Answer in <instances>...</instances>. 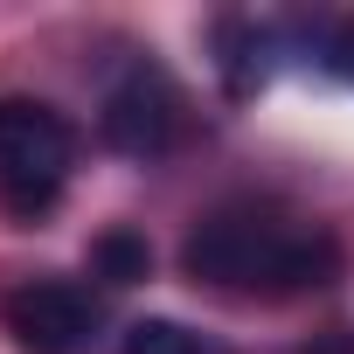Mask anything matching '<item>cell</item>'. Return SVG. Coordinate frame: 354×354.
I'll return each mask as SVG.
<instances>
[{"label":"cell","instance_id":"6da1fadb","mask_svg":"<svg viewBox=\"0 0 354 354\" xmlns=\"http://www.w3.org/2000/svg\"><path fill=\"white\" fill-rule=\"evenodd\" d=\"M181 271L209 292H250V299H306L340 285L347 257L340 236L319 223H299L271 202H223L209 209L188 243H181Z\"/></svg>","mask_w":354,"mask_h":354},{"label":"cell","instance_id":"7a4b0ae2","mask_svg":"<svg viewBox=\"0 0 354 354\" xmlns=\"http://www.w3.org/2000/svg\"><path fill=\"white\" fill-rule=\"evenodd\" d=\"M77 167V132L42 97H0V202L15 216H42Z\"/></svg>","mask_w":354,"mask_h":354},{"label":"cell","instance_id":"3957f363","mask_svg":"<svg viewBox=\"0 0 354 354\" xmlns=\"http://www.w3.org/2000/svg\"><path fill=\"white\" fill-rule=\"evenodd\" d=\"M97 125H104V139H111L118 153H132V160H160V153L181 146V132H188V97H181V84H174L160 63L139 56V63H125L118 84L104 91Z\"/></svg>","mask_w":354,"mask_h":354},{"label":"cell","instance_id":"277c9868","mask_svg":"<svg viewBox=\"0 0 354 354\" xmlns=\"http://www.w3.org/2000/svg\"><path fill=\"white\" fill-rule=\"evenodd\" d=\"M0 326L28 354H77L97 333V299L70 278H35V285H15L0 299Z\"/></svg>","mask_w":354,"mask_h":354},{"label":"cell","instance_id":"5b68a950","mask_svg":"<svg viewBox=\"0 0 354 354\" xmlns=\"http://www.w3.org/2000/svg\"><path fill=\"white\" fill-rule=\"evenodd\" d=\"M118 354H230V347L195 333V326H181V319H139V326H125Z\"/></svg>","mask_w":354,"mask_h":354},{"label":"cell","instance_id":"8992f818","mask_svg":"<svg viewBox=\"0 0 354 354\" xmlns=\"http://www.w3.org/2000/svg\"><path fill=\"white\" fill-rule=\"evenodd\" d=\"M91 264H97V278H104V285H139V278H146V264H153V250H146V236L111 230V236H97Z\"/></svg>","mask_w":354,"mask_h":354},{"label":"cell","instance_id":"52a82bcc","mask_svg":"<svg viewBox=\"0 0 354 354\" xmlns=\"http://www.w3.org/2000/svg\"><path fill=\"white\" fill-rule=\"evenodd\" d=\"M326 63H333V70H340V77L354 84V15H347V21L333 28V42H326Z\"/></svg>","mask_w":354,"mask_h":354},{"label":"cell","instance_id":"ba28073f","mask_svg":"<svg viewBox=\"0 0 354 354\" xmlns=\"http://www.w3.org/2000/svg\"><path fill=\"white\" fill-rule=\"evenodd\" d=\"M292 354H354V333H347V326H326V333H313V340H299Z\"/></svg>","mask_w":354,"mask_h":354}]
</instances>
